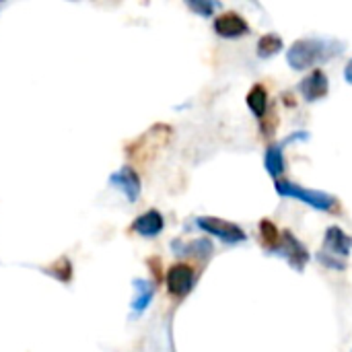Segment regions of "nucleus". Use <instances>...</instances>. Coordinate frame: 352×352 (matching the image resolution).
Wrapping results in <instances>:
<instances>
[{"label":"nucleus","instance_id":"nucleus-1","mask_svg":"<svg viewBox=\"0 0 352 352\" xmlns=\"http://www.w3.org/2000/svg\"><path fill=\"white\" fill-rule=\"evenodd\" d=\"M344 52V43L338 39H328V37H303L297 39L289 52H287V62L295 70H305L314 68L318 64H324Z\"/></svg>","mask_w":352,"mask_h":352},{"label":"nucleus","instance_id":"nucleus-2","mask_svg":"<svg viewBox=\"0 0 352 352\" xmlns=\"http://www.w3.org/2000/svg\"><path fill=\"white\" fill-rule=\"evenodd\" d=\"M352 252V237L346 235L340 227H330L324 237V248L318 254V260L332 268V270H344L346 258Z\"/></svg>","mask_w":352,"mask_h":352},{"label":"nucleus","instance_id":"nucleus-3","mask_svg":"<svg viewBox=\"0 0 352 352\" xmlns=\"http://www.w3.org/2000/svg\"><path fill=\"white\" fill-rule=\"evenodd\" d=\"M276 192L283 198H295V200L305 202L311 208L322 210V212H332L338 208V200L332 194H326L320 190H309V188H303V186L289 182V179H276Z\"/></svg>","mask_w":352,"mask_h":352},{"label":"nucleus","instance_id":"nucleus-4","mask_svg":"<svg viewBox=\"0 0 352 352\" xmlns=\"http://www.w3.org/2000/svg\"><path fill=\"white\" fill-rule=\"evenodd\" d=\"M270 252L276 254V256H280V258H285L295 270H303V268L307 266V262H309V252H307V248H305L289 229H285V231L280 233L278 243H276Z\"/></svg>","mask_w":352,"mask_h":352},{"label":"nucleus","instance_id":"nucleus-5","mask_svg":"<svg viewBox=\"0 0 352 352\" xmlns=\"http://www.w3.org/2000/svg\"><path fill=\"white\" fill-rule=\"evenodd\" d=\"M196 225H198L202 231H206V233H210V235L219 237V239H221V241H225V243H243V241L248 239L245 231H243L239 225L229 223V221H223V219H214V217H200V219L196 221Z\"/></svg>","mask_w":352,"mask_h":352},{"label":"nucleus","instance_id":"nucleus-6","mask_svg":"<svg viewBox=\"0 0 352 352\" xmlns=\"http://www.w3.org/2000/svg\"><path fill=\"white\" fill-rule=\"evenodd\" d=\"M165 283H167L169 295H173L177 299H184L194 289V285H196V272L188 264H173L167 270Z\"/></svg>","mask_w":352,"mask_h":352},{"label":"nucleus","instance_id":"nucleus-7","mask_svg":"<svg viewBox=\"0 0 352 352\" xmlns=\"http://www.w3.org/2000/svg\"><path fill=\"white\" fill-rule=\"evenodd\" d=\"M214 31L221 35V37H227V39H235V37H243L250 33V25L248 21L239 14V12H233V10H227L223 14H219L214 19Z\"/></svg>","mask_w":352,"mask_h":352},{"label":"nucleus","instance_id":"nucleus-8","mask_svg":"<svg viewBox=\"0 0 352 352\" xmlns=\"http://www.w3.org/2000/svg\"><path fill=\"white\" fill-rule=\"evenodd\" d=\"M328 89H330V82H328V76H326V72L322 68H314L299 82V91L303 93L305 101H318V99L326 97Z\"/></svg>","mask_w":352,"mask_h":352},{"label":"nucleus","instance_id":"nucleus-9","mask_svg":"<svg viewBox=\"0 0 352 352\" xmlns=\"http://www.w3.org/2000/svg\"><path fill=\"white\" fill-rule=\"evenodd\" d=\"M109 182H111V186L120 188L130 202L138 200V196H140V177H138V173L130 165H124L122 169L111 173Z\"/></svg>","mask_w":352,"mask_h":352},{"label":"nucleus","instance_id":"nucleus-10","mask_svg":"<svg viewBox=\"0 0 352 352\" xmlns=\"http://www.w3.org/2000/svg\"><path fill=\"white\" fill-rule=\"evenodd\" d=\"M163 227H165L163 214L159 210H148V212L140 214L132 223L130 231H134V233H138L142 237H155V235H159L163 231Z\"/></svg>","mask_w":352,"mask_h":352},{"label":"nucleus","instance_id":"nucleus-11","mask_svg":"<svg viewBox=\"0 0 352 352\" xmlns=\"http://www.w3.org/2000/svg\"><path fill=\"white\" fill-rule=\"evenodd\" d=\"M285 144H287V140L278 142V144H270L266 151V157H264L266 171L274 179H280V175L285 173Z\"/></svg>","mask_w":352,"mask_h":352},{"label":"nucleus","instance_id":"nucleus-12","mask_svg":"<svg viewBox=\"0 0 352 352\" xmlns=\"http://www.w3.org/2000/svg\"><path fill=\"white\" fill-rule=\"evenodd\" d=\"M132 285L136 289V297L132 299V311L136 316H140L153 301V285L148 280H142V278L132 280Z\"/></svg>","mask_w":352,"mask_h":352},{"label":"nucleus","instance_id":"nucleus-13","mask_svg":"<svg viewBox=\"0 0 352 352\" xmlns=\"http://www.w3.org/2000/svg\"><path fill=\"white\" fill-rule=\"evenodd\" d=\"M268 93L264 89V85H254L248 93V107L252 109V113L256 118H264L268 111Z\"/></svg>","mask_w":352,"mask_h":352},{"label":"nucleus","instance_id":"nucleus-14","mask_svg":"<svg viewBox=\"0 0 352 352\" xmlns=\"http://www.w3.org/2000/svg\"><path fill=\"white\" fill-rule=\"evenodd\" d=\"M283 47H285V41H283V37L276 35V33H264V35L258 39V56H260V58L276 56Z\"/></svg>","mask_w":352,"mask_h":352},{"label":"nucleus","instance_id":"nucleus-15","mask_svg":"<svg viewBox=\"0 0 352 352\" xmlns=\"http://www.w3.org/2000/svg\"><path fill=\"white\" fill-rule=\"evenodd\" d=\"M175 254H182V256H194V258H206L212 254V243L208 239H194L182 248H173Z\"/></svg>","mask_w":352,"mask_h":352},{"label":"nucleus","instance_id":"nucleus-16","mask_svg":"<svg viewBox=\"0 0 352 352\" xmlns=\"http://www.w3.org/2000/svg\"><path fill=\"white\" fill-rule=\"evenodd\" d=\"M45 274L54 276L56 280L60 283H70V276H72V266H70V260L68 258H60L58 262H54L50 268L43 270Z\"/></svg>","mask_w":352,"mask_h":352},{"label":"nucleus","instance_id":"nucleus-17","mask_svg":"<svg viewBox=\"0 0 352 352\" xmlns=\"http://www.w3.org/2000/svg\"><path fill=\"white\" fill-rule=\"evenodd\" d=\"M260 235H262V241H264V245L268 248V252L278 243V239H280V231H278V227L272 223V221H262L260 223Z\"/></svg>","mask_w":352,"mask_h":352},{"label":"nucleus","instance_id":"nucleus-18","mask_svg":"<svg viewBox=\"0 0 352 352\" xmlns=\"http://www.w3.org/2000/svg\"><path fill=\"white\" fill-rule=\"evenodd\" d=\"M188 6H190L194 12L202 14V16H210L212 10H214L219 4H217V2H204V0H188Z\"/></svg>","mask_w":352,"mask_h":352},{"label":"nucleus","instance_id":"nucleus-19","mask_svg":"<svg viewBox=\"0 0 352 352\" xmlns=\"http://www.w3.org/2000/svg\"><path fill=\"white\" fill-rule=\"evenodd\" d=\"M148 268L153 270V274H155V278H157V283H161V260L159 258H151L148 260Z\"/></svg>","mask_w":352,"mask_h":352},{"label":"nucleus","instance_id":"nucleus-20","mask_svg":"<svg viewBox=\"0 0 352 352\" xmlns=\"http://www.w3.org/2000/svg\"><path fill=\"white\" fill-rule=\"evenodd\" d=\"M344 78H346V80L352 85V58L349 60V64L344 66Z\"/></svg>","mask_w":352,"mask_h":352},{"label":"nucleus","instance_id":"nucleus-21","mask_svg":"<svg viewBox=\"0 0 352 352\" xmlns=\"http://www.w3.org/2000/svg\"><path fill=\"white\" fill-rule=\"evenodd\" d=\"M351 352H352V351H351Z\"/></svg>","mask_w":352,"mask_h":352}]
</instances>
